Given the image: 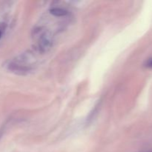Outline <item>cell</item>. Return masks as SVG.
<instances>
[{"mask_svg": "<svg viewBox=\"0 0 152 152\" xmlns=\"http://www.w3.org/2000/svg\"><path fill=\"white\" fill-rule=\"evenodd\" d=\"M50 13L55 16H65L68 13V10L61 7H53L50 10Z\"/></svg>", "mask_w": 152, "mask_h": 152, "instance_id": "cell-1", "label": "cell"}, {"mask_svg": "<svg viewBox=\"0 0 152 152\" xmlns=\"http://www.w3.org/2000/svg\"><path fill=\"white\" fill-rule=\"evenodd\" d=\"M4 24H3V23L0 24V37H1V35H2L3 31H4Z\"/></svg>", "mask_w": 152, "mask_h": 152, "instance_id": "cell-3", "label": "cell"}, {"mask_svg": "<svg viewBox=\"0 0 152 152\" xmlns=\"http://www.w3.org/2000/svg\"><path fill=\"white\" fill-rule=\"evenodd\" d=\"M141 152H152V148L151 149L147 150V151H141Z\"/></svg>", "mask_w": 152, "mask_h": 152, "instance_id": "cell-4", "label": "cell"}, {"mask_svg": "<svg viewBox=\"0 0 152 152\" xmlns=\"http://www.w3.org/2000/svg\"><path fill=\"white\" fill-rule=\"evenodd\" d=\"M144 65H145V67H146V68H152V58L147 59V60L145 61Z\"/></svg>", "mask_w": 152, "mask_h": 152, "instance_id": "cell-2", "label": "cell"}]
</instances>
